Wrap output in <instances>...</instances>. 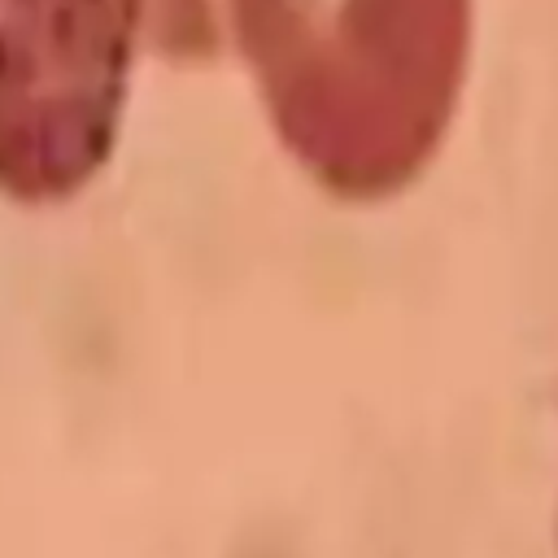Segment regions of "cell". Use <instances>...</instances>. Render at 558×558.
Instances as JSON below:
<instances>
[{
    "mask_svg": "<svg viewBox=\"0 0 558 558\" xmlns=\"http://www.w3.org/2000/svg\"><path fill=\"white\" fill-rule=\"evenodd\" d=\"M222 39L296 170L375 205L423 179L458 118L475 0H222Z\"/></svg>",
    "mask_w": 558,
    "mask_h": 558,
    "instance_id": "obj_1",
    "label": "cell"
},
{
    "mask_svg": "<svg viewBox=\"0 0 558 558\" xmlns=\"http://www.w3.org/2000/svg\"><path fill=\"white\" fill-rule=\"evenodd\" d=\"M222 44V0H0V196H78L118 148L140 61Z\"/></svg>",
    "mask_w": 558,
    "mask_h": 558,
    "instance_id": "obj_2",
    "label": "cell"
}]
</instances>
